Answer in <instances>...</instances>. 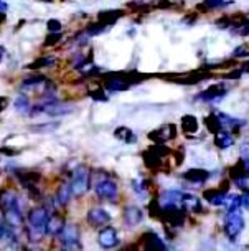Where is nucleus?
I'll return each instance as SVG.
<instances>
[{"label":"nucleus","instance_id":"obj_1","mask_svg":"<svg viewBox=\"0 0 249 251\" xmlns=\"http://www.w3.org/2000/svg\"><path fill=\"white\" fill-rule=\"evenodd\" d=\"M50 218V212L45 208V205L33 207L26 215V226L25 235L30 243H40L46 236V223Z\"/></svg>","mask_w":249,"mask_h":251},{"label":"nucleus","instance_id":"obj_2","mask_svg":"<svg viewBox=\"0 0 249 251\" xmlns=\"http://www.w3.org/2000/svg\"><path fill=\"white\" fill-rule=\"evenodd\" d=\"M91 183V170L88 165H78L71 174V187H73V194L76 197H83L90 190Z\"/></svg>","mask_w":249,"mask_h":251},{"label":"nucleus","instance_id":"obj_3","mask_svg":"<svg viewBox=\"0 0 249 251\" xmlns=\"http://www.w3.org/2000/svg\"><path fill=\"white\" fill-rule=\"evenodd\" d=\"M243 230H244V217L239 212V208L228 210L225 218V233L229 238V241H236V238L241 235Z\"/></svg>","mask_w":249,"mask_h":251},{"label":"nucleus","instance_id":"obj_4","mask_svg":"<svg viewBox=\"0 0 249 251\" xmlns=\"http://www.w3.org/2000/svg\"><path fill=\"white\" fill-rule=\"evenodd\" d=\"M61 250H81L83 246L79 245V226L74 223H66L63 231L60 233Z\"/></svg>","mask_w":249,"mask_h":251},{"label":"nucleus","instance_id":"obj_5","mask_svg":"<svg viewBox=\"0 0 249 251\" xmlns=\"http://www.w3.org/2000/svg\"><path fill=\"white\" fill-rule=\"evenodd\" d=\"M92 188H94L96 195L99 197L101 200L115 201V199H117L119 187H117V182H115L113 177H106L104 180L97 182Z\"/></svg>","mask_w":249,"mask_h":251},{"label":"nucleus","instance_id":"obj_6","mask_svg":"<svg viewBox=\"0 0 249 251\" xmlns=\"http://www.w3.org/2000/svg\"><path fill=\"white\" fill-rule=\"evenodd\" d=\"M127 73H109L104 76V88L111 93H121L131 88Z\"/></svg>","mask_w":249,"mask_h":251},{"label":"nucleus","instance_id":"obj_7","mask_svg":"<svg viewBox=\"0 0 249 251\" xmlns=\"http://www.w3.org/2000/svg\"><path fill=\"white\" fill-rule=\"evenodd\" d=\"M160 207L163 210L167 208H185L183 205V194L179 190H163L157 197Z\"/></svg>","mask_w":249,"mask_h":251},{"label":"nucleus","instance_id":"obj_8","mask_svg":"<svg viewBox=\"0 0 249 251\" xmlns=\"http://www.w3.org/2000/svg\"><path fill=\"white\" fill-rule=\"evenodd\" d=\"M185 208H162V215H160V222L165 223V226L170 228H181L185 225Z\"/></svg>","mask_w":249,"mask_h":251},{"label":"nucleus","instance_id":"obj_9","mask_svg":"<svg viewBox=\"0 0 249 251\" xmlns=\"http://www.w3.org/2000/svg\"><path fill=\"white\" fill-rule=\"evenodd\" d=\"M226 88L223 83H218V84H211L208 89H204V91L198 93L197 98L195 100L198 101H203V102H218L221 101L223 98L226 96Z\"/></svg>","mask_w":249,"mask_h":251},{"label":"nucleus","instance_id":"obj_10","mask_svg":"<svg viewBox=\"0 0 249 251\" xmlns=\"http://www.w3.org/2000/svg\"><path fill=\"white\" fill-rule=\"evenodd\" d=\"M175 137H177L175 124H165L149 134V139L154 142V144H163V142L172 141V139H175Z\"/></svg>","mask_w":249,"mask_h":251},{"label":"nucleus","instance_id":"obj_11","mask_svg":"<svg viewBox=\"0 0 249 251\" xmlns=\"http://www.w3.org/2000/svg\"><path fill=\"white\" fill-rule=\"evenodd\" d=\"M12 174H13V177L19 180L20 185L23 188H26V190L35 187L40 180H42V174H40V172H28V170L13 169Z\"/></svg>","mask_w":249,"mask_h":251},{"label":"nucleus","instance_id":"obj_12","mask_svg":"<svg viewBox=\"0 0 249 251\" xmlns=\"http://www.w3.org/2000/svg\"><path fill=\"white\" fill-rule=\"evenodd\" d=\"M86 222L90 223L92 228H102L109 225L111 215L106 212L104 208H90L86 213Z\"/></svg>","mask_w":249,"mask_h":251},{"label":"nucleus","instance_id":"obj_13","mask_svg":"<svg viewBox=\"0 0 249 251\" xmlns=\"http://www.w3.org/2000/svg\"><path fill=\"white\" fill-rule=\"evenodd\" d=\"M66 225V218L63 215L60 213H51L50 218H48V223H46V236L50 238H58L60 233L63 231V228Z\"/></svg>","mask_w":249,"mask_h":251},{"label":"nucleus","instance_id":"obj_14","mask_svg":"<svg viewBox=\"0 0 249 251\" xmlns=\"http://www.w3.org/2000/svg\"><path fill=\"white\" fill-rule=\"evenodd\" d=\"M97 241L102 248H114L117 245V231H115L114 226H102L99 233H97Z\"/></svg>","mask_w":249,"mask_h":251},{"label":"nucleus","instance_id":"obj_15","mask_svg":"<svg viewBox=\"0 0 249 251\" xmlns=\"http://www.w3.org/2000/svg\"><path fill=\"white\" fill-rule=\"evenodd\" d=\"M19 194H17L13 188H0V210L5 212L13 207H19Z\"/></svg>","mask_w":249,"mask_h":251},{"label":"nucleus","instance_id":"obj_16","mask_svg":"<svg viewBox=\"0 0 249 251\" xmlns=\"http://www.w3.org/2000/svg\"><path fill=\"white\" fill-rule=\"evenodd\" d=\"M3 218H5L7 225L15 228V230H22V226L25 225V217H23V213H22L20 205L10 210H5V212H3Z\"/></svg>","mask_w":249,"mask_h":251},{"label":"nucleus","instance_id":"obj_17","mask_svg":"<svg viewBox=\"0 0 249 251\" xmlns=\"http://www.w3.org/2000/svg\"><path fill=\"white\" fill-rule=\"evenodd\" d=\"M122 218L127 226H136V225H139L142 222V218H144V212H142L139 207H136V205H129V207L124 208Z\"/></svg>","mask_w":249,"mask_h":251},{"label":"nucleus","instance_id":"obj_18","mask_svg":"<svg viewBox=\"0 0 249 251\" xmlns=\"http://www.w3.org/2000/svg\"><path fill=\"white\" fill-rule=\"evenodd\" d=\"M140 241H142V246L145 250H167V245L163 243V240H160V236L157 233L154 231H147L140 236Z\"/></svg>","mask_w":249,"mask_h":251},{"label":"nucleus","instance_id":"obj_19","mask_svg":"<svg viewBox=\"0 0 249 251\" xmlns=\"http://www.w3.org/2000/svg\"><path fill=\"white\" fill-rule=\"evenodd\" d=\"M226 197H228V192L221 190V188H210V190L203 192V199L210 205H213V207H221V205H225Z\"/></svg>","mask_w":249,"mask_h":251},{"label":"nucleus","instance_id":"obj_20","mask_svg":"<svg viewBox=\"0 0 249 251\" xmlns=\"http://www.w3.org/2000/svg\"><path fill=\"white\" fill-rule=\"evenodd\" d=\"M183 178L186 182L195 183V185H203L210 178V172L204 169H190L183 174Z\"/></svg>","mask_w":249,"mask_h":251},{"label":"nucleus","instance_id":"obj_21","mask_svg":"<svg viewBox=\"0 0 249 251\" xmlns=\"http://www.w3.org/2000/svg\"><path fill=\"white\" fill-rule=\"evenodd\" d=\"M73 187H71V182H63L60 183L56 190V201L60 203V207H66V205L71 201V197H73Z\"/></svg>","mask_w":249,"mask_h":251},{"label":"nucleus","instance_id":"obj_22","mask_svg":"<svg viewBox=\"0 0 249 251\" xmlns=\"http://www.w3.org/2000/svg\"><path fill=\"white\" fill-rule=\"evenodd\" d=\"M48 83H50V81H48L46 76H43V75H33V76H28V78H25L23 81H22L20 88L23 89V91H28V89L43 88V86H46Z\"/></svg>","mask_w":249,"mask_h":251},{"label":"nucleus","instance_id":"obj_23","mask_svg":"<svg viewBox=\"0 0 249 251\" xmlns=\"http://www.w3.org/2000/svg\"><path fill=\"white\" fill-rule=\"evenodd\" d=\"M142 159H144L145 167L150 169V170H158L160 167H162V162H163L162 160L163 157L157 155L152 149H150V147L144 152V154H142Z\"/></svg>","mask_w":249,"mask_h":251},{"label":"nucleus","instance_id":"obj_24","mask_svg":"<svg viewBox=\"0 0 249 251\" xmlns=\"http://www.w3.org/2000/svg\"><path fill=\"white\" fill-rule=\"evenodd\" d=\"M13 109L19 114L25 116L32 113V102H30V98L26 94H19V96L13 100Z\"/></svg>","mask_w":249,"mask_h":251},{"label":"nucleus","instance_id":"obj_25","mask_svg":"<svg viewBox=\"0 0 249 251\" xmlns=\"http://www.w3.org/2000/svg\"><path fill=\"white\" fill-rule=\"evenodd\" d=\"M233 144H234L233 136H231L228 131H225V129H221V131H218L215 134V146L218 149H221V151L229 149V147H233Z\"/></svg>","mask_w":249,"mask_h":251},{"label":"nucleus","instance_id":"obj_26","mask_svg":"<svg viewBox=\"0 0 249 251\" xmlns=\"http://www.w3.org/2000/svg\"><path fill=\"white\" fill-rule=\"evenodd\" d=\"M124 17V10H104V12H99V15H97V20L102 22V24H106L108 26L114 25L115 22L119 19H122Z\"/></svg>","mask_w":249,"mask_h":251},{"label":"nucleus","instance_id":"obj_27","mask_svg":"<svg viewBox=\"0 0 249 251\" xmlns=\"http://www.w3.org/2000/svg\"><path fill=\"white\" fill-rule=\"evenodd\" d=\"M183 205L186 212H192V213H200L202 212V200L198 199L197 195L192 194H183Z\"/></svg>","mask_w":249,"mask_h":251},{"label":"nucleus","instance_id":"obj_28","mask_svg":"<svg viewBox=\"0 0 249 251\" xmlns=\"http://www.w3.org/2000/svg\"><path fill=\"white\" fill-rule=\"evenodd\" d=\"M56 65V58L55 56H42V58H37L33 60L32 63L25 66L26 70H42V68H50V66Z\"/></svg>","mask_w":249,"mask_h":251},{"label":"nucleus","instance_id":"obj_29","mask_svg":"<svg viewBox=\"0 0 249 251\" xmlns=\"http://www.w3.org/2000/svg\"><path fill=\"white\" fill-rule=\"evenodd\" d=\"M114 137L119 139V141H122V142H126V144H134V142L137 141L134 131L129 129V127H124V126L114 129Z\"/></svg>","mask_w":249,"mask_h":251},{"label":"nucleus","instance_id":"obj_30","mask_svg":"<svg viewBox=\"0 0 249 251\" xmlns=\"http://www.w3.org/2000/svg\"><path fill=\"white\" fill-rule=\"evenodd\" d=\"M181 129L185 134H195L198 131V119L192 114H185L181 118Z\"/></svg>","mask_w":249,"mask_h":251},{"label":"nucleus","instance_id":"obj_31","mask_svg":"<svg viewBox=\"0 0 249 251\" xmlns=\"http://www.w3.org/2000/svg\"><path fill=\"white\" fill-rule=\"evenodd\" d=\"M231 0H204L203 3H200V5L197 7L198 10H215V8H223L226 5H229Z\"/></svg>","mask_w":249,"mask_h":251},{"label":"nucleus","instance_id":"obj_32","mask_svg":"<svg viewBox=\"0 0 249 251\" xmlns=\"http://www.w3.org/2000/svg\"><path fill=\"white\" fill-rule=\"evenodd\" d=\"M204 126H206V129L211 134H216L218 131H221V129H223V126H221V123H220V119H218L216 113L215 114H210V116H206V118H204Z\"/></svg>","mask_w":249,"mask_h":251},{"label":"nucleus","instance_id":"obj_33","mask_svg":"<svg viewBox=\"0 0 249 251\" xmlns=\"http://www.w3.org/2000/svg\"><path fill=\"white\" fill-rule=\"evenodd\" d=\"M108 30V25L106 24H102V22H94V24H90L84 28V31H86L90 37H97V35H101V33H104V31Z\"/></svg>","mask_w":249,"mask_h":251},{"label":"nucleus","instance_id":"obj_34","mask_svg":"<svg viewBox=\"0 0 249 251\" xmlns=\"http://www.w3.org/2000/svg\"><path fill=\"white\" fill-rule=\"evenodd\" d=\"M147 212L150 213V217H152V218H158L160 220V215H162V207H160L157 197H154V199L149 201Z\"/></svg>","mask_w":249,"mask_h":251},{"label":"nucleus","instance_id":"obj_35","mask_svg":"<svg viewBox=\"0 0 249 251\" xmlns=\"http://www.w3.org/2000/svg\"><path fill=\"white\" fill-rule=\"evenodd\" d=\"M60 127V123H45V124H33L30 126V129L35 132H51L55 129Z\"/></svg>","mask_w":249,"mask_h":251},{"label":"nucleus","instance_id":"obj_36","mask_svg":"<svg viewBox=\"0 0 249 251\" xmlns=\"http://www.w3.org/2000/svg\"><path fill=\"white\" fill-rule=\"evenodd\" d=\"M233 182L239 190L249 192V172H244V174H241V176H238L236 178H233Z\"/></svg>","mask_w":249,"mask_h":251},{"label":"nucleus","instance_id":"obj_37","mask_svg":"<svg viewBox=\"0 0 249 251\" xmlns=\"http://www.w3.org/2000/svg\"><path fill=\"white\" fill-rule=\"evenodd\" d=\"M225 205L228 210H236L243 205V197L241 195H228L226 197Z\"/></svg>","mask_w":249,"mask_h":251},{"label":"nucleus","instance_id":"obj_38","mask_svg":"<svg viewBox=\"0 0 249 251\" xmlns=\"http://www.w3.org/2000/svg\"><path fill=\"white\" fill-rule=\"evenodd\" d=\"M63 40V33L61 31H50V35L45 38V43H43V47L48 48V47H55L58 42H61Z\"/></svg>","mask_w":249,"mask_h":251},{"label":"nucleus","instance_id":"obj_39","mask_svg":"<svg viewBox=\"0 0 249 251\" xmlns=\"http://www.w3.org/2000/svg\"><path fill=\"white\" fill-rule=\"evenodd\" d=\"M147 183H145L144 180H134L132 182V188H134V192L137 195H140V197H144L145 194H147Z\"/></svg>","mask_w":249,"mask_h":251},{"label":"nucleus","instance_id":"obj_40","mask_svg":"<svg viewBox=\"0 0 249 251\" xmlns=\"http://www.w3.org/2000/svg\"><path fill=\"white\" fill-rule=\"evenodd\" d=\"M90 96L94 101H108V96L104 94V89H94V91H90Z\"/></svg>","mask_w":249,"mask_h":251},{"label":"nucleus","instance_id":"obj_41","mask_svg":"<svg viewBox=\"0 0 249 251\" xmlns=\"http://www.w3.org/2000/svg\"><path fill=\"white\" fill-rule=\"evenodd\" d=\"M46 28L50 30V31H61V28H63V25H61V22H60V20L51 19V20H48V22H46Z\"/></svg>","mask_w":249,"mask_h":251},{"label":"nucleus","instance_id":"obj_42","mask_svg":"<svg viewBox=\"0 0 249 251\" xmlns=\"http://www.w3.org/2000/svg\"><path fill=\"white\" fill-rule=\"evenodd\" d=\"M0 154H2V155H7V157H13V155H19V154H20V151L12 149V147H0Z\"/></svg>","mask_w":249,"mask_h":251},{"label":"nucleus","instance_id":"obj_43","mask_svg":"<svg viewBox=\"0 0 249 251\" xmlns=\"http://www.w3.org/2000/svg\"><path fill=\"white\" fill-rule=\"evenodd\" d=\"M249 55V51H248V48L244 47H238L236 50L233 51V58H243V56H248Z\"/></svg>","mask_w":249,"mask_h":251},{"label":"nucleus","instance_id":"obj_44","mask_svg":"<svg viewBox=\"0 0 249 251\" xmlns=\"http://www.w3.org/2000/svg\"><path fill=\"white\" fill-rule=\"evenodd\" d=\"M243 75V71L241 70H236L234 68L233 71H231V73H228V75H225V78L226 79H239V76Z\"/></svg>","mask_w":249,"mask_h":251},{"label":"nucleus","instance_id":"obj_45","mask_svg":"<svg viewBox=\"0 0 249 251\" xmlns=\"http://www.w3.org/2000/svg\"><path fill=\"white\" fill-rule=\"evenodd\" d=\"M5 230H7L5 218H3V217H0V238H3V235H5Z\"/></svg>","mask_w":249,"mask_h":251},{"label":"nucleus","instance_id":"obj_46","mask_svg":"<svg viewBox=\"0 0 249 251\" xmlns=\"http://www.w3.org/2000/svg\"><path fill=\"white\" fill-rule=\"evenodd\" d=\"M8 102H10V100H8L7 96H0V113L8 106Z\"/></svg>","mask_w":249,"mask_h":251},{"label":"nucleus","instance_id":"obj_47","mask_svg":"<svg viewBox=\"0 0 249 251\" xmlns=\"http://www.w3.org/2000/svg\"><path fill=\"white\" fill-rule=\"evenodd\" d=\"M155 7H157V8H170L172 3L168 2V0H158V3Z\"/></svg>","mask_w":249,"mask_h":251},{"label":"nucleus","instance_id":"obj_48","mask_svg":"<svg viewBox=\"0 0 249 251\" xmlns=\"http://www.w3.org/2000/svg\"><path fill=\"white\" fill-rule=\"evenodd\" d=\"M239 162L243 164L244 170H246V172H249V155H243V157H241V160H239Z\"/></svg>","mask_w":249,"mask_h":251},{"label":"nucleus","instance_id":"obj_49","mask_svg":"<svg viewBox=\"0 0 249 251\" xmlns=\"http://www.w3.org/2000/svg\"><path fill=\"white\" fill-rule=\"evenodd\" d=\"M181 160H183V151H179L175 154V164L177 165H180L181 164Z\"/></svg>","mask_w":249,"mask_h":251},{"label":"nucleus","instance_id":"obj_50","mask_svg":"<svg viewBox=\"0 0 249 251\" xmlns=\"http://www.w3.org/2000/svg\"><path fill=\"white\" fill-rule=\"evenodd\" d=\"M220 188H221V190H225V192H228V190H229V180L221 182V183H220Z\"/></svg>","mask_w":249,"mask_h":251},{"label":"nucleus","instance_id":"obj_51","mask_svg":"<svg viewBox=\"0 0 249 251\" xmlns=\"http://www.w3.org/2000/svg\"><path fill=\"white\" fill-rule=\"evenodd\" d=\"M243 71V73H249V60L248 61H244L243 65H241V68H239Z\"/></svg>","mask_w":249,"mask_h":251},{"label":"nucleus","instance_id":"obj_52","mask_svg":"<svg viewBox=\"0 0 249 251\" xmlns=\"http://www.w3.org/2000/svg\"><path fill=\"white\" fill-rule=\"evenodd\" d=\"M243 205L249 210V192H246V197H243Z\"/></svg>","mask_w":249,"mask_h":251},{"label":"nucleus","instance_id":"obj_53","mask_svg":"<svg viewBox=\"0 0 249 251\" xmlns=\"http://www.w3.org/2000/svg\"><path fill=\"white\" fill-rule=\"evenodd\" d=\"M5 20H7V13L5 12H0V25H2Z\"/></svg>","mask_w":249,"mask_h":251},{"label":"nucleus","instance_id":"obj_54","mask_svg":"<svg viewBox=\"0 0 249 251\" xmlns=\"http://www.w3.org/2000/svg\"><path fill=\"white\" fill-rule=\"evenodd\" d=\"M3 55H5V48L0 45V63H2V60H3Z\"/></svg>","mask_w":249,"mask_h":251},{"label":"nucleus","instance_id":"obj_55","mask_svg":"<svg viewBox=\"0 0 249 251\" xmlns=\"http://www.w3.org/2000/svg\"><path fill=\"white\" fill-rule=\"evenodd\" d=\"M43 2H46V3H50V2H53V0H43Z\"/></svg>","mask_w":249,"mask_h":251}]
</instances>
